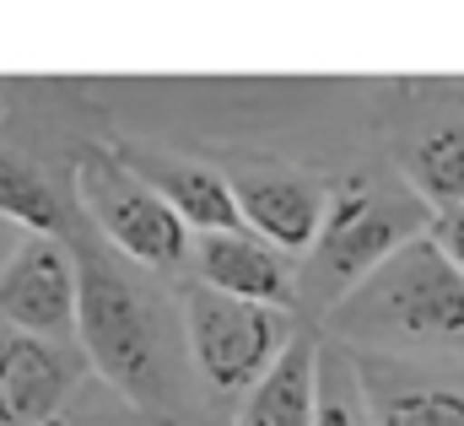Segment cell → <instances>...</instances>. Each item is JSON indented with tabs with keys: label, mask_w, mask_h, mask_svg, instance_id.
Returning <instances> with one entry per match:
<instances>
[{
	"label": "cell",
	"mask_w": 464,
	"mask_h": 426,
	"mask_svg": "<svg viewBox=\"0 0 464 426\" xmlns=\"http://www.w3.org/2000/svg\"><path fill=\"white\" fill-rule=\"evenodd\" d=\"M324 324L341 334L421 340V345L464 351V270L443 254L438 237H416L400 254H389L346 303H335Z\"/></svg>",
	"instance_id": "cell-1"
},
{
	"label": "cell",
	"mask_w": 464,
	"mask_h": 426,
	"mask_svg": "<svg viewBox=\"0 0 464 426\" xmlns=\"http://www.w3.org/2000/svg\"><path fill=\"white\" fill-rule=\"evenodd\" d=\"M432 206L405 184H383L378 173H346L330 195V211H324V232L308 254V270H303V286L308 297H324V314L335 303H346L351 292L389 259L400 254L405 243L427 237Z\"/></svg>",
	"instance_id": "cell-2"
},
{
	"label": "cell",
	"mask_w": 464,
	"mask_h": 426,
	"mask_svg": "<svg viewBox=\"0 0 464 426\" xmlns=\"http://www.w3.org/2000/svg\"><path fill=\"white\" fill-rule=\"evenodd\" d=\"M76 276H82V314L76 329L87 340V356L103 367V378L124 389L140 405H157L168 389V362H162V340L157 319L140 303L135 281L119 270L114 259H103L98 248H76Z\"/></svg>",
	"instance_id": "cell-3"
},
{
	"label": "cell",
	"mask_w": 464,
	"mask_h": 426,
	"mask_svg": "<svg viewBox=\"0 0 464 426\" xmlns=\"http://www.w3.org/2000/svg\"><path fill=\"white\" fill-rule=\"evenodd\" d=\"M184 319H189V345H195L200 373L222 394L259 389V378L281 362V351L297 334V319L286 308L243 303V297H227L206 281L184 286Z\"/></svg>",
	"instance_id": "cell-4"
},
{
	"label": "cell",
	"mask_w": 464,
	"mask_h": 426,
	"mask_svg": "<svg viewBox=\"0 0 464 426\" xmlns=\"http://www.w3.org/2000/svg\"><path fill=\"white\" fill-rule=\"evenodd\" d=\"M76 189L92 221L140 265H179L189 254V221L173 211L140 173H130L114 157H82Z\"/></svg>",
	"instance_id": "cell-5"
},
{
	"label": "cell",
	"mask_w": 464,
	"mask_h": 426,
	"mask_svg": "<svg viewBox=\"0 0 464 426\" xmlns=\"http://www.w3.org/2000/svg\"><path fill=\"white\" fill-rule=\"evenodd\" d=\"M227 184H232V195H237L243 221L265 243H276L292 259L314 254V243L324 232V211H330V200L319 195L314 179H303L297 168L270 162V157H232Z\"/></svg>",
	"instance_id": "cell-6"
},
{
	"label": "cell",
	"mask_w": 464,
	"mask_h": 426,
	"mask_svg": "<svg viewBox=\"0 0 464 426\" xmlns=\"http://www.w3.org/2000/svg\"><path fill=\"white\" fill-rule=\"evenodd\" d=\"M82 314V276L71 270L65 248L49 237H27L0 270V319L22 334L60 340Z\"/></svg>",
	"instance_id": "cell-7"
},
{
	"label": "cell",
	"mask_w": 464,
	"mask_h": 426,
	"mask_svg": "<svg viewBox=\"0 0 464 426\" xmlns=\"http://www.w3.org/2000/svg\"><path fill=\"white\" fill-rule=\"evenodd\" d=\"M400 179L432 206L438 216L464 206V98L449 92L438 108H427L405 140H400Z\"/></svg>",
	"instance_id": "cell-8"
},
{
	"label": "cell",
	"mask_w": 464,
	"mask_h": 426,
	"mask_svg": "<svg viewBox=\"0 0 464 426\" xmlns=\"http://www.w3.org/2000/svg\"><path fill=\"white\" fill-rule=\"evenodd\" d=\"M195 259H200V281L243 297V303H270V308H297V276H292V259L276 254L259 232H206L195 243Z\"/></svg>",
	"instance_id": "cell-9"
},
{
	"label": "cell",
	"mask_w": 464,
	"mask_h": 426,
	"mask_svg": "<svg viewBox=\"0 0 464 426\" xmlns=\"http://www.w3.org/2000/svg\"><path fill=\"white\" fill-rule=\"evenodd\" d=\"M76 383V356L38 334L0 340V426H38L60 416V400Z\"/></svg>",
	"instance_id": "cell-10"
},
{
	"label": "cell",
	"mask_w": 464,
	"mask_h": 426,
	"mask_svg": "<svg viewBox=\"0 0 464 426\" xmlns=\"http://www.w3.org/2000/svg\"><path fill=\"white\" fill-rule=\"evenodd\" d=\"M119 162L130 173H140L189 227H200V232H243V211H237L227 173H211L200 162H179V157H162V151H119Z\"/></svg>",
	"instance_id": "cell-11"
},
{
	"label": "cell",
	"mask_w": 464,
	"mask_h": 426,
	"mask_svg": "<svg viewBox=\"0 0 464 426\" xmlns=\"http://www.w3.org/2000/svg\"><path fill=\"white\" fill-rule=\"evenodd\" d=\"M356 373L372 405V426H464V389L454 383H432L378 356H356Z\"/></svg>",
	"instance_id": "cell-12"
},
{
	"label": "cell",
	"mask_w": 464,
	"mask_h": 426,
	"mask_svg": "<svg viewBox=\"0 0 464 426\" xmlns=\"http://www.w3.org/2000/svg\"><path fill=\"white\" fill-rule=\"evenodd\" d=\"M314 362H319V319L297 324V334L281 351V362L248 394L243 426H314L319 421V378H314Z\"/></svg>",
	"instance_id": "cell-13"
},
{
	"label": "cell",
	"mask_w": 464,
	"mask_h": 426,
	"mask_svg": "<svg viewBox=\"0 0 464 426\" xmlns=\"http://www.w3.org/2000/svg\"><path fill=\"white\" fill-rule=\"evenodd\" d=\"M0 211L16 216V221H27V227H38V232H65V227H71L65 211L54 206V195H49L22 162H0Z\"/></svg>",
	"instance_id": "cell-14"
},
{
	"label": "cell",
	"mask_w": 464,
	"mask_h": 426,
	"mask_svg": "<svg viewBox=\"0 0 464 426\" xmlns=\"http://www.w3.org/2000/svg\"><path fill=\"white\" fill-rule=\"evenodd\" d=\"M314 426H367V416H362V378H351V367L341 356L324 362V378H319V421Z\"/></svg>",
	"instance_id": "cell-15"
},
{
	"label": "cell",
	"mask_w": 464,
	"mask_h": 426,
	"mask_svg": "<svg viewBox=\"0 0 464 426\" xmlns=\"http://www.w3.org/2000/svg\"><path fill=\"white\" fill-rule=\"evenodd\" d=\"M432 237L443 243V254L464 270V206L459 211H449V216H438V232H432Z\"/></svg>",
	"instance_id": "cell-16"
},
{
	"label": "cell",
	"mask_w": 464,
	"mask_h": 426,
	"mask_svg": "<svg viewBox=\"0 0 464 426\" xmlns=\"http://www.w3.org/2000/svg\"><path fill=\"white\" fill-rule=\"evenodd\" d=\"M38 426H71V421L65 416H49V421H38Z\"/></svg>",
	"instance_id": "cell-17"
}]
</instances>
